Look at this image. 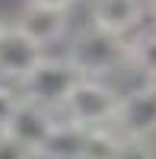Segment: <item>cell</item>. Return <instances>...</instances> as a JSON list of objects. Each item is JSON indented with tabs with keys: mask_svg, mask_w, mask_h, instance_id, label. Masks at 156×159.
<instances>
[{
	"mask_svg": "<svg viewBox=\"0 0 156 159\" xmlns=\"http://www.w3.org/2000/svg\"><path fill=\"white\" fill-rule=\"evenodd\" d=\"M64 57L86 80H105L127 67V38L102 32L96 25H86V29L73 32Z\"/></svg>",
	"mask_w": 156,
	"mask_h": 159,
	"instance_id": "obj_1",
	"label": "cell"
},
{
	"mask_svg": "<svg viewBox=\"0 0 156 159\" xmlns=\"http://www.w3.org/2000/svg\"><path fill=\"white\" fill-rule=\"evenodd\" d=\"M83 80V73L73 67L67 57H51L45 54L42 64L19 83V96L32 105H42V108L61 115V108L67 105L70 92L76 89V83Z\"/></svg>",
	"mask_w": 156,
	"mask_h": 159,
	"instance_id": "obj_2",
	"label": "cell"
},
{
	"mask_svg": "<svg viewBox=\"0 0 156 159\" xmlns=\"http://www.w3.org/2000/svg\"><path fill=\"white\" fill-rule=\"evenodd\" d=\"M118 105H121V92L115 86H108L105 80H86L83 76L76 83V89L70 92L67 105L61 108V118L83 127V130H102V127L115 130Z\"/></svg>",
	"mask_w": 156,
	"mask_h": 159,
	"instance_id": "obj_3",
	"label": "cell"
},
{
	"mask_svg": "<svg viewBox=\"0 0 156 159\" xmlns=\"http://www.w3.org/2000/svg\"><path fill=\"white\" fill-rule=\"evenodd\" d=\"M115 134L124 140H153L156 137V89L140 83L137 89L124 92L115 118Z\"/></svg>",
	"mask_w": 156,
	"mask_h": 159,
	"instance_id": "obj_4",
	"label": "cell"
},
{
	"mask_svg": "<svg viewBox=\"0 0 156 159\" xmlns=\"http://www.w3.org/2000/svg\"><path fill=\"white\" fill-rule=\"evenodd\" d=\"M45 57V48L29 38L16 22H7L0 32V76L22 83Z\"/></svg>",
	"mask_w": 156,
	"mask_h": 159,
	"instance_id": "obj_5",
	"label": "cell"
},
{
	"mask_svg": "<svg viewBox=\"0 0 156 159\" xmlns=\"http://www.w3.org/2000/svg\"><path fill=\"white\" fill-rule=\"evenodd\" d=\"M144 16H147V0H93L89 25L112 32L118 38H131L140 32Z\"/></svg>",
	"mask_w": 156,
	"mask_h": 159,
	"instance_id": "obj_6",
	"label": "cell"
},
{
	"mask_svg": "<svg viewBox=\"0 0 156 159\" xmlns=\"http://www.w3.org/2000/svg\"><path fill=\"white\" fill-rule=\"evenodd\" d=\"M57 118H61V115H54V111L42 108V105H32V102L22 99L19 108L13 111L10 124H7V134L16 137L22 147H29V150L38 156V153H42V147H45V140L51 137V130H54Z\"/></svg>",
	"mask_w": 156,
	"mask_h": 159,
	"instance_id": "obj_7",
	"label": "cell"
},
{
	"mask_svg": "<svg viewBox=\"0 0 156 159\" xmlns=\"http://www.w3.org/2000/svg\"><path fill=\"white\" fill-rule=\"evenodd\" d=\"M16 25H19V29L29 35V38H35L42 48L64 42V38H67V32H70L67 13L48 10V7H38V3H25V7L19 10V16H16Z\"/></svg>",
	"mask_w": 156,
	"mask_h": 159,
	"instance_id": "obj_8",
	"label": "cell"
},
{
	"mask_svg": "<svg viewBox=\"0 0 156 159\" xmlns=\"http://www.w3.org/2000/svg\"><path fill=\"white\" fill-rule=\"evenodd\" d=\"M86 134L89 130L76 127L70 121H64V118H57L54 130H51V137L45 140L42 147V159H83V147H86Z\"/></svg>",
	"mask_w": 156,
	"mask_h": 159,
	"instance_id": "obj_9",
	"label": "cell"
},
{
	"mask_svg": "<svg viewBox=\"0 0 156 159\" xmlns=\"http://www.w3.org/2000/svg\"><path fill=\"white\" fill-rule=\"evenodd\" d=\"M127 67L137 70L144 80L156 76V25L127 38Z\"/></svg>",
	"mask_w": 156,
	"mask_h": 159,
	"instance_id": "obj_10",
	"label": "cell"
},
{
	"mask_svg": "<svg viewBox=\"0 0 156 159\" xmlns=\"http://www.w3.org/2000/svg\"><path fill=\"white\" fill-rule=\"evenodd\" d=\"M121 150V137L112 127L102 130H89L86 134V147H83V159H115Z\"/></svg>",
	"mask_w": 156,
	"mask_h": 159,
	"instance_id": "obj_11",
	"label": "cell"
},
{
	"mask_svg": "<svg viewBox=\"0 0 156 159\" xmlns=\"http://www.w3.org/2000/svg\"><path fill=\"white\" fill-rule=\"evenodd\" d=\"M19 102H22V96H19L16 89H10V86H3V83H0V130H7V124H10L13 111L19 108Z\"/></svg>",
	"mask_w": 156,
	"mask_h": 159,
	"instance_id": "obj_12",
	"label": "cell"
},
{
	"mask_svg": "<svg viewBox=\"0 0 156 159\" xmlns=\"http://www.w3.org/2000/svg\"><path fill=\"white\" fill-rule=\"evenodd\" d=\"M115 159H156V150L147 140H124L121 137V150Z\"/></svg>",
	"mask_w": 156,
	"mask_h": 159,
	"instance_id": "obj_13",
	"label": "cell"
},
{
	"mask_svg": "<svg viewBox=\"0 0 156 159\" xmlns=\"http://www.w3.org/2000/svg\"><path fill=\"white\" fill-rule=\"evenodd\" d=\"M0 159H35V153L22 147L16 137H10L7 130H0Z\"/></svg>",
	"mask_w": 156,
	"mask_h": 159,
	"instance_id": "obj_14",
	"label": "cell"
},
{
	"mask_svg": "<svg viewBox=\"0 0 156 159\" xmlns=\"http://www.w3.org/2000/svg\"><path fill=\"white\" fill-rule=\"evenodd\" d=\"M25 3H38V7H48V10H61V13H67L73 3H80V0H25Z\"/></svg>",
	"mask_w": 156,
	"mask_h": 159,
	"instance_id": "obj_15",
	"label": "cell"
},
{
	"mask_svg": "<svg viewBox=\"0 0 156 159\" xmlns=\"http://www.w3.org/2000/svg\"><path fill=\"white\" fill-rule=\"evenodd\" d=\"M147 16H153V25H156V0H147Z\"/></svg>",
	"mask_w": 156,
	"mask_h": 159,
	"instance_id": "obj_16",
	"label": "cell"
},
{
	"mask_svg": "<svg viewBox=\"0 0 156 159\" xmlns=\"http://www.w3.org/2000/svg\"><path fill=\"white\" fill-rule=\"evenodd\" d=\"M144 83H147L150 89H156V76H150V80H144Z\"/></svg>",
	"mask_w": 156,
	"mask_h": 159,
	"instance_id": "obj_17",
	"label": "cell"
},
{
	"mask_svg": "<svg viewBox=\"0 0 156 159\" xmlns=\"http://www.w3.org/2000/svg\"><path fill=\"white\" fill-rule=\"evenodd\" d=\"M3 25H7V22H3V19H0V32H3Z\"/></svg>",
	"mask_w": 156,
	"mask_h": 159,
	"instance_id": "obj_18",
	"label": "cell"
}]
</instances>
